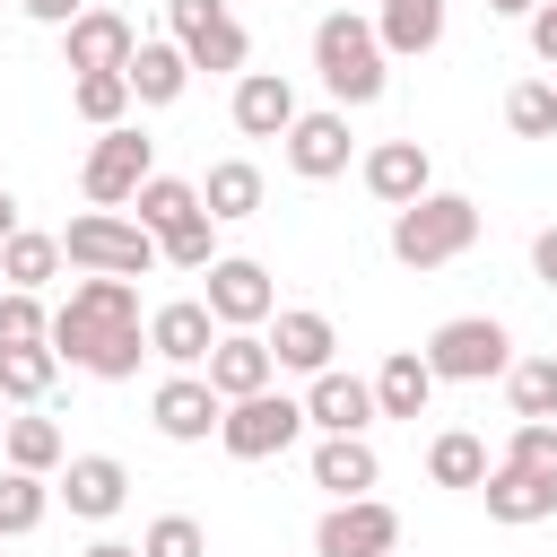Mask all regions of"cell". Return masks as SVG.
<instances>
[{
    "instance_id": "45",
    "label": "cell",
    "mask_w": 557,
    "mask_h": 557,
    "mask_svg": "<svg viewBox=\"0 0 557 557\" xmlns=\"http://www.w3.org/2000/svg\"><path fill=\"white\" fill-rule=\"evenodd\" d=\"M540 0H487V17H531Z\"/></svg>"
},
{
    "instance_id": "7",
    "label": "cell",
    "mask_w": 557,
    "mask_h": 557,
    "mask_svg": "<svg viewBox=\"0 0 557 557\" xmlns=\"http://www.w3.org/2000/svg\"><path fill=\"white\" fill-rule=\"evenodd\" d=\"M157 174V139H139L131 122H113V131H96V148H87V165H78V191H87V209H131V191Z\"/></svg>"
},
{
    "instance_id": "4",
    "label": "cell",
    "mask_w": 557,
    "mask_h": 557,
    "mask_svg": "<svg viewBox=\"0 0 557 557\" xmlns=\"http://www.w3.org/2000/svg\"><path fill=\"white\" fill-rule=\"evenodd\" d=\"M61 261L70 270H96V278H148L157 270V235L131 209H87V218L61 226Z\"/></svg>"
},
{
    "instance_id": "10",
    "label": "cell",
    "mask_w": 557,
    "mask_h": 557,
    "mask_svg": "<svg viewBox=\"0 0 557 557\" xmlns=\"http://www.w3.org/2000/svg\"><path fill=\"white\" fill-rule=\"evenodd\" d=\"M400 548V513L383 496H331V513L313 522V557H392Z\"/></svg>"
},
{
    "instance_id": "25",
    "label": "cell",
    "mask_w": 557,
    "mask_h": 557,
    "mask_svg": "<svg viewBox=\"0 0 557 557\" xmlns=\"http://www.w3.org/2000/svg\"><path fill=\"white\" fill-rule=\"evenodd\" d=\"M305 470H313V487H322V496H374V479H383V461H374V444H366V435H322Z\"/></svg>"
},
{
    "instance_id": "29",
    "label": "cell",
    "mask_w": 557,
    "mask_h": 557,
    "mask_svg": "<svg viewBox=\"0 0 557 557\" xmlns=\"http://www.w3.org/2000/svg\"><path fill=\"white\" fill-rule=\"evenodd\" d=\"M0 453H9V470H35V479H52V470L70 461V444H61L52 418H9V426H0Z\"/></svg>"
},
{
    "instance_id": "44",
    "label": "cell",
    "mask_w": 557,
    "mask_h": 557,
    "mask_svg": "<svg viewBox=\"0 0 557 557\" xmlns=\"http://www.w3.org/2000/svg\"><path fill=\"white\" fill-rule=\"evenodd\" d=\"M78 557H139V548H131V540H87Z\"/></svg>"
},
{
    "instance_id": "11",
    "label": "cell",
    "mask_w": 557,
    "mask_h": 557,
    "mask_svg": "<svg viewBox=\"0 0 557 557\" xmlns=\"http://www.w3.org/2000/svg\"><path fill=\"white\" fill-rule=\"evenodd\" d=\"M278 148H287V174H296V183H331V174H348V157H357V139H348V113H339V104L296 113V122L278 131Z\"/></svg>"
},
{
    "instance_id": "41",
    "label": "cell",
    "mask_w": 557,
    "mask_h": 557,
    "mask_svg": "<svg viewBox=\"0 0 557 557\" xmlns=\"http://www.w3.org/2000/svg\"><path fill=\"white\" fill-rule=\"evenodd\" d=\"M531 278H540V287H557V226H540V235H531Z\"/></svg>"
},
{
    "instance_id": "24",
    "label": "cell",
    "mask_w": 557,
    "mask_h": 557,
    "mask_svg": "<svg viewBox=\"0 0 557 557\" xmlns=\"http://www.w3.org/2000/svg\"><path fill=\"white\" fill-rule=\"evenodd\" d=\"M261 200H270V183H261V165H252V157H218V165L200 174V209H209L218 226L261 218Z\"/></svg>"
},
{
    "instance_id": "8",
    "label": "cell",
    "mask_w": 557,
    "mask_h": 557,
    "mask_svg": "<svg viewBox=\"0 0 557 557\" xmlns=\"http://www.w3.org/2000/svg\"><path fill=\"white\" fill-rule=\"evenodd\" d=\"M165 35L183 44L191 70H244L252 61V35L226 0H165Z\"/></svg>"
},
{
    "instance_id": "36",
    "label": "cell",
    "mask_w": 557,
    "mask_h": 557,
    "mask_svg": "<svg viewBox=\"0 0 557 557\" xmlns=\"http://www.w3.org/2000/svg\"><path fill=\"white\" fill-rule=\"evenodd\" d=\"M505 400H513V418H557V357H513Z\"/></svg>"
},
{
    "instance_id": "6",
    "label": "cell",
    "mask_w": 557,
    "mask_h": 557,
    "mask_svg": "<svg viewBox=\"0 0 557 557\" xmlns=\"http://www.w3.org/2000/svg\"><path fill=\"white\" fill-rule=\"evenodd\" d=\"M296 435H305V400H287L278 383H261V392H244V400L218 409V444H226V461H278Z\"/></svg>"
},
{
    "instance_id": "42",
    "label": "cell",
    "mask_w": 557,
    "mask_h": 557,
    "mask_svg": "<svg viewBox=\"0 0 557 557\" xmlns=\"http://www.w3.org/2000/svg\"><path fill=\"white\" fill-rule=\"evenodd\" d=\"M17 9H26V17H35V26H52V35H61V26H70V17H78V9H87V0H17Z\"/></svg>"
},
{
    "instance_id": "26",
    "label": "cell",
    "mask_w": 557,
    "mask_h": 557,
    "mask_svg": "<svg viewBox=\"0 0 557 557\" xmlns=\"http://www.w3.org/2000/svg\"><path fill=\"white\" fill-rule=\"evenodd\" d=\"M366 383H374V409H383V418H426V400H435V366H426L418 348H392Z\"/></svg>"
},
{
    "instance_id": "12",
    "label": "cell",
    "mask_w": 557,
    "mask_h": 557,
    "mask_svg": "<svg viewBox=\"0 0 557 557\" xmlns=\"http://www.w3.org/2000/svg\"><path fill=\"white\" fill-rule=\"evenodd\" d=\"M218 409H226V400L209 392V374H200V366H174V374L148 392V418H157V435H165V444H209V435H218Z\"/></svg>"
},
{
    "instance_id": "38",
    "label": "cell",
    "mask_w": 557,
    "mask_h": 557,
    "mask_svg": "<svg viewBox=\"0 0 557 557\" xmlns=\"http://www.w3.org/2000/svg\"><path fill=\"white\" fill-rule=\"evenodd\" d=\"M35 339H52L44 296L35 287H0V348H35Z\"/></svg>"
},
{
    "instance_id": "43",
    "label": "cell",
    "mask_w": 557,
    "mask_h": 557,
    "mask_svg": "<svg viewBox=\"0 0 557 557\" xmlns=\"http://www.w3.org/2000/svg\"><path fill=\"white\" fill-rule=\"evenodd\" d=\"M9 235H17V191L0 183V244H9Z\"/></svg>"
},
{
    "instance_id": "17",
    "label": "cell",
    "mask_w": 557,
    "mask_h": 557,
    "mask_svg": "<svg viewBox=\"0 0 557 557\" xmlns=\"http://www.w3.org/2000/svg\"><path fill=\"white\" fill-rule=\"evenodd\" d=\"M270 366L278 374H322L331 366V348H339V331H331V313H313V305H287V313H270Z\"/></svg>"
},
{
    "instance_id": "48",
    "label": "cell",
    "mask_w": 557,
    "mask_h": 557,
    "mask_svg": "<svg viewBox=\"0 0 557 557\" xmlns=\"http://www.w3.org/2000/svg\"><path fill=\"white\" fill-rule=\"evenodd\" d=\"M339 9H348V0H339Z\"/></svg>"
},
{
    "instance_id": "47",
    "label": "cell",
    "mask_w": 557,
    "mask_h": 557,
    "mask_svg": "<svg viewBox=\"0 0 557 557\" xmlns=\"http://www.w3.org/2000/svg\"><path fill=\"white\" fill-rule=\"evenodd\" d=\"M9 9H17V0H9Z\"/></svg>"
},
{
    "instance_id": "22",
    "label": "cell",
    "mask_w": 557,
    "mask_h": 557,
    "mask_svg": "<svg viewBox=\"0 0 557 557\" xmlns=\"http://www.w3.org/2000/svg\"><path fill=\"white\" fill-rule=\"evenodd\" d=\"M209 339H218V313L200 296H174V305L148 313V357H165V366H200Z\"/></svg>"
},
{
    "instance_id": "40",
    "label": "cell",
    "mask_w": 557,
    "mask_h": 557,
    "mask_svg": "<svg viewBox=\"0 0 557 557\" xmlns=\"http://www.w3.org/2000/svg\"><path fill=\"white\" fill-rule=\"evenodd\" d=\"M522 26H531V52H540V61L557 70V0H540V9L522 17Z\"/></svg>"
},
{
    "instance_id": "1",
    "label": "cell",
    "mask_w": 557,
    "mask_h": 557,
    "mask_svg": "<svg viewBox=\"0 0 557 557\" xmlns=\"http://www.w3.org/2000/svg\"><path fill=\"white\" fill-rule=\"evenodd\" d=\"M52 357L96 374V383H131L139 357H148V322H139V287L131 278H78L61 305H52Z\"/></svg>"
},
{
    "instance_id": "37",
    "label": "cell",
    "mask_w": 557,
    "mask_h": 557,
    "mask_svg": "<svg viewBox=\"0 0 557 557\" xmlns=\"http://www.w3.org/2000/svg\"><path fill=\"white\" fill-rule=\"evenodd\" d=\"M496 461H513V470H531V479L557 487V418H513V435H505Z\"/></svg>"
},
{
    "instance_id": "5",
    "label": "cell",
    "mask_w": 557,
    "mask_h": 557,
    "mask_svg": "<svg viewBox=\"0 0 557 557\" xmlns=\"http://www.w3.org/2000/svg\"><path fill=\"white\" fill-rule=\"evenodd\" d=\"M418 357L435 366V383H496V374L513 366V331H505L496 313H453V322L426 331Z\"/></svg>"
},
{
    "instance_id": "20",
    "label": "cell",
    "mask_w": 557,
    "mask_h": 557,
    "mask_svg": "<svg viewBox=\"0 0 557 557\" xmlns=\"http://www.w3.org/2000/svg\"><path fill=\"white\" fill-rule=\"evenodd\" d=\"M470 496H487V522H505V531H531V522L557 513V487L531 479V470H513V461H487V479Z\"/></svg>"
},
{
    "instance_id": "30",
    "label": "cell",
    "mask_w": 557,
    "mask_h": 557,
    "mask_svg": "<svg viewBox=\"0 0 557 557\" xmlns=\"http://www.w3.org/2000/svg\"><path fill=\"white\" fill-rule=\"evenodd\" d=\"M487 461H496V453H487L470 426H444V435L426 444V479H435V487H479V479H487Z\"/></svg>"
},
{
    "instance_id": "39",
    "label": "cell",
    "mask_w": 557,
    "mask_h": 557,
    "mask_svg": "<svg viewBox=\"0 0 557 557\" xmlns=\"http://www.w3.org/2000/svg\"><path fill=\"white\" fill-rule=\"evenodd\" d=\"M139 557H209V531H200L191 513H157V522L139 531Z\"/></svg>"
},
{
    "instance_id": "13",
    "label": "cell",
    "mask_w": 557,
    "mask_h": 557,
    "mask_svg": "<svg viewBox=\"0 0 557 557\" xmlns=\"http://www.w3.org/2000/svg\"><path fill=\"white\" fill-rule=\"evenodd\" d=\"M383 409H374V383L366 374H339V366H322V374H305V426H322V435H366Z\"/></svg>"
},
{
    "instance_id": "28",
    "label": "cell",
    "mask_w": 557,
    "mask_h": 557,
    "mask_svg": "<svg viewBox=\"0 0 557 557\" xmlns=\"http://www.w3.org/2000/svg\"><path fill=\"white\" fill-rule=\"evenodd\" d=\"M52 383H61L52 339H35V348H0V400H9V409H35Z\"/></svg>"
},
{
    "instance_id": "3",
    "label": "cell",
    "mask_w": 557,
    "mask_h": 557,
    "mask_svg": "<svg viewBox=\"0 0 557 557\" xmlns=\"http://www.w3.org/2000/svg\"><path fill=\"white\" fill-rule=\"evenodd\" d=\"M479 244V200L470 191H418L409 209H392V261L400 270H444Z\"/></svg>"
},
{
    "instance_id": "19",
    "label": "cell",
    "mask_w": 557,
    "mask_h": 557,
    "mask_svg": "<svg viewBox=\"0 0 557 557\" xmlns=\"http://www.w3.org/2000/svg\"><path fill=\"white\" fill-rule=\"evenodd\" d=\"M131 44H139V26L113 17V9H78V17L61 26V61H70V78H78V70H122Z\"/></svg>"
},
{
    "instance_id": "32",
    "label": "cell",
    "mask_w": 557,
    "mask_h": 557,
    "mask_svg": "<svg viewBox=\"0 0 557 557\" xmlns=\"http://www.w3.org/2000/svg\"><path fill=\"white\" fill-rule=\"evenodd\" d=\"M200 209V183H183V174H148L139 191H131V218L148 226V235H165V226H183Z\"/></svg>"
},
{
    "instance_id": "2",
    "label": "cell",
    "mask_w": 557,
    "mask_h": 557,
    "mask_svg": "<svg viewBox=\"0 0 557 557\" xmlns=\"http://www.w3.org/2000/svg\"><path fill=\"white\" fill-rule=\"evenodd\" d=\"M313 78L331 87L339 113L383 104V87H392V52H383V35H374L366 9H331V17L313 26Z\"/></svg>"
},
{
    "instance_id": "16",
    "label": "cell",
    "mask_w": 557,
    "mask_h": 557,
    "mask_svg": "<svg viewBox=\"0 0 557 557\" xmlns=\"http://www.w3.org/2000/svg\"><path fill=\"white\" fill-rule=\"evenodd\" d=\"M357 174H366V191H374L383 209H409L418 191H435V157H426L418 139H374V148L357 157Z\"/></svg>"
},
{
    "instance_id": "35",
    "label": "cell",
    "mask_w": 557,
    "mask_h": 557,
    "mask_svg": "<svg viewBox=\"0 0 557 557\" xmlns=\"http://www.w3.org/2000/svg\"><path fill=\"white\" fill-rule=\"evenodd\" d=\"M157 261H165V270H191V278H200V270L218 261V218H209V209H191L183 226H165V235H157Z\"/></svg>"
},
{
    "instance_id": "46",
    "label": "cell",
    "mask_w": 557,
    "mask_h": 557,
    "mask_svg": "<svg viewBox=\"0 0 557 557\" xmlns=\"http://www.w3.org/2000/svg\"><path fill=\"white\" fill-rule=\"evenodd\" d=\"M0 426H9V400H0Z\"/></svg>"
},
{
    "instance_id": "23",
    "label": "cell",
    "mask_w": 557,
    "mask_h": 557,
    "mask_svg": "<svg viewBox=\"0 0 557 557\" xmlns=\"http://www.w3.org/2000/svg\"><path fill=\"white\" fill-rule=\"evenodd\" d=\"M122 78H131V104H174L191 87V61H183L174 35H139L131 61H122Z\"/></svg>"
},
{
    "instance_id": "21",
    "label": "cell",
    "mask_w": 557,
    "mask_h": 557,
    "mask_svg": "<svg viewBox=\"0 0 557 557\" xmlns=\"http://www.w3.org/2000/svg\"><path fill=\"white\" fill-rule=\"evenodd\" d=\"M453 26V0H374V35L392 61H426Z\"/></svg>"
},
{
    "instance_id": "31",
    "label": "cell",
    "mask_w": 557,
    "mask_h": 557,
    "mask_svg": "<svg viewBox=\"0 0 557 557\" xmlns=\"http://www.w3.org/2000/svg\"><path fill=\"white\" fill-rule=\"evenodd\" d=\"M70 113L96 122V131L131 122V78H122V70H78V78H70Z\"/></svg>"
},
{
    "instance_id": "15",
    "label": "cell",
    "mask_w": 557,
    "mask_h": 557,
    "mask_svg": "<svg viewBox=\"0 0 557 557\" xmlns=\"http://www.w3.org/2000/svg\"><path fill=\"white\" fill-rule=\"evenodd\" d=\"M305 104H296V87H287V70H235V96H226V122L244 131V139H278L287 122H296Z\"/></svg>"
},
{
    "instance_id": "14",
    "label": "cell",
    "mask_w": 557,
    "mask_h": 557,
    "mask_svg": "<svg viewBox=\"0 0 557 557\" xmlns=\"http://www.w3.org/2000/svg\"><path fill=\"white\" fill-rule=\"evenodd\" d=\"M78 522H113L122 505H131V470L113 461V453H70L61 461V487H52Z\"/></svg>"
},
{
    "instance_id": "18",
    "label": "cell",
    "mask_w": 557,
    "mask_h": 557,
    "mask_svg": "<svg viewBox=\"0 0 557 557\" xmlns=\"http://www.w3.org/2000/svg\"><path fill=\"white\" fill-rule=\"evenodd\" d=\"M200 374H209V392H218V400H244V392L278 383V366H270V339H261V331H218V339H209V357H200Z\"/></svg>"
},
{
    "instance_id": "27",
    "label": "cell",
    "mask_w": 557,
    "mask_h": 557,
    "mask_svg": "<svg viewBox=\"0 0 557 557\" xmlns=\"http://www.w3.org/2000/svg\"><path fill=\"white\" fill-rule=\"evenodd\" d=\"M61 278V235H35V226H17L9 244H0V287H52Z\"/></svg>"
},
{
    "instance_id": "34",
    "label": "cell",
    "mask_w": 557,
    "mask_h": 557,
    "mask_svg": "<svg viewBox=\"0 0 557 557\" xmlns=\"http://www.w3.org/2000/svg\"><path fill=\"white\" fill-rule=\"evenodd\" d=\"M44 513H52V487H44L35 470H0V540L44 531Z\"/></svg>"
},
{
    "instance_id": "9",
    "label": "cell",
    "mask_w": 557,
    "mask_h": 557,
    "mask_svg": "<svg viewBox=\"0 0 557 557\" xmlns=\"http://www.w3.org/2000/svg\"><path fill=\"white\" fill-rule=\"evenodd\" d=\"M200 278H209L200 305L218 313V331H261V322L278 313V287H270V270H261L252 252H218Z\"/></svg>"
},
{
    "instance_id": "33",
    "label": "cell",
    "mask_w": 557,
    "mask_h": 557,
    "mask_svg": "<svg viewBox=\"0 0 557 557\" xmlns=\"http://www.w3.org/2000/svg\"><path fill=\"white\" fill-rule=\"evenodd\" d=\"M505 131L513 139H557V78H513L505 87Z\"/></svg>"
}]
</instances>
